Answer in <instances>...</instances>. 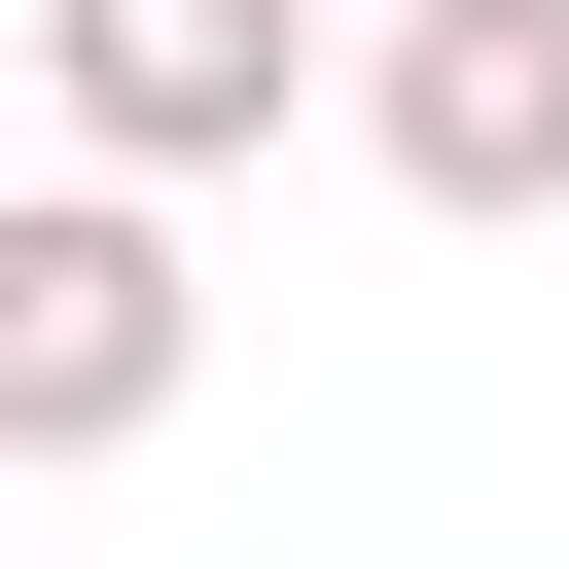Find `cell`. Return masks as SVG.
<instances>
[{"mask_svg":"<svg viewBox=\"0 0 569 569\" xmlns=\"http://www.w3.org/2000/svg\"><path fill=\"white\" fill-rule=\"evenodd\" d=\"M178 391H213V284H178V178H107V142H71V178L0 213V462H142Z\"/></svg>","mask_w":569,"mask_h":569,"instance_id":"obj_1","label":"cell"},{"mask_svg":"<svg viewBox=\"0 0 569 569\" xmlns=\"http://www.w3.org/2000/svg\"><path fill=\"white\" fill-rule=\"evenodd\" d=\"M356 142L427 213H569V0H391L356 36Z\"/></svg>","mask_w":569,"mask_h":569,"instance_id":"obj_2","label":"cell"},{"mask_svg":"<svg viewBox=\"0 0 569 569\" xmlns=\"http://www.w3.org/2000/svg\"><path fill=\"white\" fill-rule=\"evenodd\" d=\"M284 71H320V0H36V107H71L107 178H213V142H284Z\"/></svg>","mask_w":569,"mask_h":569,"instance_id":"obj_3","label":"cell"}]
</instances>
